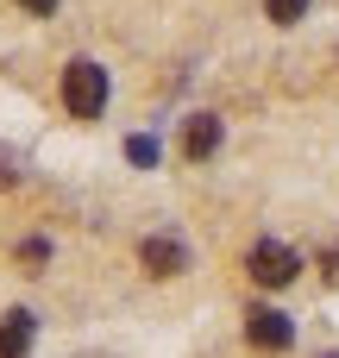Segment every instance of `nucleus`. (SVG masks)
Listing matches in <instances>:
<instances>
[{"mask_svg": "<svg viewBox=\"0 0 339 358\" xmlns=\"http://www.w3.org/2000/svg\"><path fill=\"white\" fill-rule=\"evenodd\" d=\"M31 334H38V327H31L25 308L0 315V358H25V352H31Z\"/></svg>", "mask_w": 339, "mask_h": 358, "instance_id": "nucleus-6", "label": "nucleus"}, {"mask_svg": "<svg viewBox=\"0 0 339 358\" xmlns=\"http://www.w3.org/2000/svg\"><path fill=\"white\" fill-rule=\"evenodd\" d=\"M138 264H145L151 277H182V271H189V245H182L176 233H151V239L138 245Z\"/></svg>", "mask_w": 339, "mask_h": 358, "instance_id": "nucleus-3", "label": "nucleus"}, {"mask_svg": "<svg viewBox=\"0 0 339 358\" xmlns=\"http://www.w3.org/2000/svg\"><path fill=\"white\" fill-rule=\"evenodd\" d=\"M245 271H252V283H258V289H289V283L302 277V258H296L283 239H258V245H252V258H245Z\"/></svg>", "mask_w": 339, "mask_h": 358, "instance_id": "nucleus-2", "label": "nucleus"}, {"mask_svg": "<svg viewBox=\"0 0 339 358\" xmlns=\"http://www.w3.org/2000/svg\"><path fill=\"white\" fill-rule=\"evenodd\" d=\"M19 258H25V264H44V258H50V245H44V239H25V245H19Z\"/></svg>", "mask_w": 339, "mask_h": 358, "instance_id": "nucleus-9", "label": "nucleus"}, {"mask_svg": "<svg viewBox=\"0 0 339 358\" xmlns=\"http://www.w3.org/2000/svg\"><path fill=\"white\" fill-rule=\"evenodd\" d=\"M321 271H327V277H339V252H327V258H321Z\"/></svg>", "mask_w": 339, "mask_h": 358, "instance_id": "nucleus-11", "label": "nucleus"}, {"mask_svg": "<svg viewBox=\"0 0 339 358\" xmlns=\"http://www.w3.org/2000/svg\"><path fill=\"white\" fill-rule=\"evenodd\" d=\"M245 340H252L258 352H289L296 327H289L283 308H252V315H245Z\"/></svg>", "mask_w": 339, "mask_h": 358, "instance_id": "nucleus-4", "label": "nucleus"}, {"mask_svg": "<svg viewBox=\"0 0 339 358\" xmlns=\"http://www.w3.org/2000/svg\"><path fill=\"white\" fill-rule=\"evenodd\" d=\"M126 157H132L138 170H151V164H157V138H126Z\"/></svg>", "mask_w": 339, "mask_h": 358, "instance_id": "nucleus-8", "label": "nucleus"}, {"mask_svg": "<svg viewBox=\"0 0 339 358\" xmlns=\"http://www.w3.org/2000/svg\"><path fill=\"white\" fill-rule=\"evenodd\" d=\"M220 138H226V126H220L214 113H195V120L182 126V157H195V164H208V157L220 151Z\"/></svg>", "mask_w": 339, "mask_h": 358, "instance_id": "nucleus-5", "label": "nucleus"}, {"mask_svg": "<svg viewBox=\"0 0 339 358\" xmlns=\"http://www.w3.org/2000/svg\"><path fill=\"white\" fill-rule=\"evenodd\" d=\"M19 6H25L31 19H50V13H57V0H19Z\"/></svg>", "mask_w": 339, "mask_h": 358, "instance_id": "nucleus-10", "label": "nucleus"}, {"mask_svg": "<svg viewBox=\"0 0 339 358\" xmlns=\"http://www.w3.org/2000/svg\"><path fill=\"white\" fill-rule=\"evenodd\" d=\"M63 107H69L75 120H101V113H107V69L88 63V57H75V63L63 69Z\"/></svg>", "mask_w": 339, "mask_h": 358, "instance_id": "nucleus-1", "label": "nucleus"}, {"mask_svg": "<svg viewBox=\"0 0 339 358\" xmlns=\"http://www.w3.org/2000/svg\"><path fill=\"white\" fill-rule=\"evenodd\" d=\"M264 13H271V25H296V19L308 13V0H271Z\"/></svg>", "mask_w": 339, "mask_h": 358, "instance_id": "nucleus-7", "label": "nucleus"}]
</instances>
